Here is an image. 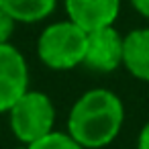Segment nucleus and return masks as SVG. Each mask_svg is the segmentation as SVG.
<instances>
[{
	"mask_svg": "<svg viewBox=\"0 0 149 149\" xmlns=\"http://www.w3.org/2000/svg\"><path fill=\"white\" fill-rule=\"evenodd\" d=\"M125 125V104L106 88L86 90L68 112V133L86 149H104Z\"/></svg>",
	"mask_w": 149,
	"mask_h": 149,
	"instance_id": "nucleus-1",
	"label": "nucleus"
},
{
	"mask_svg": "<svg viewBox=\"0 0 149 149\" xmlns=\"http://www.w3.org/2000/svg\"><path fill=\"white\" fill-rule=\"evenodd\" d=\"M88 33L72 23L55 21L49 23L37 39V57L39 61L53 72H70L84 63Z\"/></svg>",
	"mask_w": 149,
	"mask_h": 149,
	"instance_id": "nucleus-2",
	"label": "nucleus"
},
{
	"mask_svg": "<svg viewBox=\"0 0 149 149\" xmlns=\"http://www.w3.org/2000/svg\"><path fill=\"white\" fill-rule=\"evenodd\" d=\"M8 127L21 145H31L55 131L57 110L53 100L41 90H27L6 112Z\"/></svg>",
	"mask_w": 149,
	"mask_h": 149,
	"instance_id": "nucleus-3",
	"label": "nucleus"
},
{
	"mask_svg": "<svg viewBox=\"0 0 149 149\" xmlns=\"http://www.w3.org/2000/svg\"><path fill=\"white\" fill-rule=\"evenodd\" d=\"M31 76L25 55L13 45H0V114L8 112L13 104L29 90Z\"/></svg>",
	"mask_w": 149,
	"mask_h": 149,
	"instance_id": "nucleus-4",
	"label": "nucleus"
},
{
	"mask_svg": "<svg viewBox=\"0 0 149 149\" xmlns=\"http://www.w3.org/2000/svg\"><path fill=\"white\" fill-rule=\"evenodd\" d=\"M123 49L125 35H120L114 25L88 33L84 63L88 70L98 74H112L123 68Z\"/></svg>",
	"mask_w": 149,
	"mask_h": 149,
	"instance_id": "nucleus-5",
	"label": "nucleus"
},
{
	"mask_svg": "<svg viewBox=\"0 0 149 149\" xmlns=\"http://www.w3.org/2000/svg\"><path fill=\"white\" fill-rule=\"evenodd\" d=\"M120 4L123 0H63L65 19L86 33L112 27L120 15Z\"/></svg>",
	"mask_w": 149,
	"mask_h": 149,
	"instance_id": "nucleus-6",
	"label": "nucleus"
},
{
	"mask_svg": "<svg viewBox=\"0 0 149 149\" xmlns=\"http://www.w3.org/2000/svg\"><path fill=\"white\" fill-rule=\"evenodd\" d=\"M123 68L135 80L149 84V27L133 29L125 35Z\"/></svg>",
	"mask_w": 149,
	"mask_h": 149,
	"instance_id": "nucleus-7",
	"label": "nucleus"
},
{
	"mask_svg": "<svg viewBox=\"0 0 149 149\" xmlns=\"http://www.w3.org/2000/svg\"><path fill=\"white\" fill-rule=\"evenodd\" d=\"M0 6L19 25H35L55 13L57 0H0Z\"/></svg>",
	"mask_w": 149,
	"mask_h": 149,
	"instance_id": "nucleus-8",
	"label": "nucleus"
},
{
	"mask_svg": "<svg viewBox=\"0 0 149 149\" xmlns=\"http://www.w3.org/2000/svg\"><path fill=\"white\" fill-rule=\"evenodd\" d=\"M27 149H86L82 147L68 131H51L49 135H45L43 139L27 145Z\"/></svg>",
	"mask_w": 149,
	"mask_h": 149,
	"instance_id": "nucleus-9",
	"label": "nucleus"
},
{
	"mask_svg": "<svg viewBox=\"0 0 149 149\" xmlns=\"http://www.w3.org/2000/svg\"><path fill=\"white\" fill-rule=\"evenodd\" d=\"M17 25H19V23H17L2 6H0V45H2V43H10Z\"/></svg>",
	"mask_w": 149,
	"mask_h": 149,
	"instance_id": "nucleus-10",
	"label": "nucleus"
},
{
	"mask_svg": "<svg viewBox=\"0 0 149 149\" xmlns=\"http://www.w3.org/2000/svg\"><path fill=\"white\" fill-rule=\"evenodd\" d=\"M137 149H149V120L141 127L137 135Z\"/></svg>",
	"mask_w": 149,
	"mask_h": 149,
	"instance_id": "nucleus-11",
	"label": "nucleus"
},
{
	"mask_svg": "<svg viewBox=\"0 0 149 149\" xmlns=\"http://www.w3.org/2000/svg\"><path fill=\"white\" fill-rule=\"evenodd\" d=\"M129 2L135 8V13H139L143 19L149 21V0H129Z\"/></svg>",
	"mask_w": 149,
	"mask_h": 149,
	"instance_id": "nucleus-12",
	"label": "nucleus"
}]
</instances>
